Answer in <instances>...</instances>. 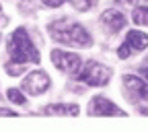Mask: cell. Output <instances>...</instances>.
Returning a JSON list of instances; mask_svg holds the SVG:
<instances>
[{"label": "cell", "mask_w": 148, "mask_h": 132, "mask_svg": "<svg viewBox=\"0 0 148 132\" xmlns=\"http://www.w3.org/2000/svg\"><path fill=\"white\" fill-rule=\"evenodd\" d=\"M47 31H49V35H51L53 41H60V44H66V46L88 48V46L92 44L90 33H88L80 23L70 21L68 17H62V19H58V21L49 23Z\"/></svg>", "instance_id": "6da1fadb"}, {"label": "cell", "mask_w": 148, "mask_h": 132, "mask_svg": "<svg viewBox=\"0 0 148 132\" xmlns=\"http://www.w3.org/2000/svg\"><path fill=\"white\" fill-rule=\"evenodd\" d=\"M6 50H8V58L14 62H23V64H29V62L37 64L39 62V52H37L31 35L27 33L25 27H18L12 31V35L8 37Z\"/></svg>", "instance_id": "7a4b0ae2"}, {"label": "cell", "mask_w": 148, "mask_h": 132, "mask_svg": "<svg viewBox=\"0 0 148 132\" xmlns=\"http://www.w3.org/2000/svg\"><path fill=\"white\" fill-rule=\"evenodd\" d=\"M111 74H113V70L109 66H105L101 62H95V60H88L78 68V72L74 77L88 87H105L111 81Z\"/></svg>", "instance_id": "3957f363"}, {"label": "cell", "mask_w": 148, "mask_h": 132, "mask_svg": "<svg viewBox=\"0 0 148 132\" xmlns=\"http://www.w3.org/2000/svg\"><path fill=\"white\" fill-rule=\"evenodd\" d=\"M49 58L53 62V66L66 72V74H76L78 68L82 66V60H80V56L78 54H74V52H66V50H51L49 54Z\"/></svg>", "instance_id": "277c9868"}, {"label": "cell", "mask_w": 148, "mask_h": 132, "mask_svg": "<svg viewBox=\"0 0 148 132\" xmlns=\"http://www.w3.org/2000/svg\"><path fill=\"white\" fill-rule=\"evenodd\" d=\"M49 85H51V79H49V74L45 70H33L23 79L21 89L27 93V95L37 97V95H43V93L49 89Z\"/></svg>", "instance_id": "5b68a950"}, {"label": "cell", "mask_w": 148, "mask_h": 132, "mask_svg": "<svg viewBox=\"0 0 148 132\" xmlns=\"http://www.w3.org/2000/svg\"><path fill=\"white\" fill-rule=\"evenodd\" d=\"M146 48H148V35H146L144 31L132 29V31H127L125 41L119 46L117 56H119L121 60H125V58H130V56L136 54V52H144Z\"/></svg>", "instance_id": "8992f818"}, {"label": "cell", "mask_w": 148, "mask_h": 132, "mask_svg": "<svg viewBox=\"0 0 148 132\" xmlns=\"http://www.w3.org/2000/svg\"><path fill=\"white\" fill-rule=\"evenodd\" d=\"M86 111H88V116H123L125 118V111L121 107H117L111 99L101 97V95H97V97L90 99Z\"/></svg>", "instance_id": "52a82bcc"}, {"label": "cell", "mask_w": 148, "mask_h": 132, "mask_svg": "<svg viewBox=\"0 0 148 132\" xmlns=\"http://www.w3.org/2000/svg\"><path fill=\"white\" fill-rule=\"evenodd\" d=\"M121 85H123L127 95H132V99L148 103V81H144L140 77H134V74H125L121 79Z\"/></svg>", "instance_id": "ba28073f"}, {"label": "cell", "mask_w": 148, "mask_h": 132, "mask_svg": "<svg viewBox=\"0 0 148 132\" xmlns=\"http://www.w3.org/2000/svg\"><path fill=\"white\" fill-rule=\"evenodd\" d=\"M101 23L109 33H119L125 27V17H123V12H119L115 8H107L101 15Z\"/></svg>", "instance_id": "9c48e42d"}, {"label": "cell", "mask_w": 148, "mask_h": 132, "mask_svg": "<svg viewBox=\"0 0 148 132\" xmlns=\"http://www.w3.org/2000/svg\"><path fill=\"white\" fill-rule=\"evenodd\" d=\"M41 111L47 116H78L80 107H78V103H49Z\"/></svg>", "instance_id": "30bf717a"}, {"label": "cell", "mask_w": 148, "mask_h": 132, "mask_svg": "<svg viewBox=\"0 0 148 132\" xmlns=\"http://www.w3.org/2000/svg\"><path fill=\"white\" fill-rule=\"evenodd\" d=\"M6 99L14 105H25L27 103V97H25V91L23 89H16V87H10L6 91Z\"/></svg>", "instance_id": "8fae6325"}, {"label": "cell", "mask_w": 148, "mask_h": 132, "mask_svg": "<svg viewBox=\"0 0 148 132\" xmlns=\"http://www.w3.org/2000/svg\"><path fill=\"white\" fill-rule=\"evenodd\" d=\"M4 70H6L8 77H21V74H25V70H27V64H23V62H14V60H8V62L4 64Z\"/></svg>", "instance_id": "7c38bea8"}, {"label": "cell", "mask_w": 148, "mask_h": 132, "mask_svg": "<svg viewBox=\"0 0 148 132\" xmlns=\"http://www.w3.org/2000/svg\"><path fill=\"white\" fill-rule=\"evenodd\" d=\"M132 19H134V23H136V25H144V27H148V6H138V8H134Z\"/></svg>", "instance_id": "4fadbf2b"}, {"label": "cell", "mask_w": 148, "mask_h": 132, "mask_svg": "<svg viewBox=\"0 0 148 132\" xmlns=\"http://www.w3.org/2000/svg\"><path fill=\"white\" fill-rule=\"evenodd\" d=\"M68 2H70L74 8H76V10H80V12H86L92 4H95L92 0H68Z\"/></svg>", "instance_id": "5bb4252c"}, {"label": "cell", "mask_w": 148, "mask_h": 132, "mask_svg": "<svg viewBox=\"0 0 148 132\" xmlns=\"http://www.w3.org/2000/svg\"><path fill=\"white\" fill-rule=\"evenodd\" d=\"M43 2V6H47V8H60L66 0H41Z\"/></svg>", "instance_id": "9a60e30c"}, {"label": "cell", "mask_w": 148, "mask_h": 132, "mask_svg": "<svg viewBox=\"0 0 148 132\" xmlns=\"http://www.w3.org/2000/svg\"><path fill=\"white\" fill-rule=\"evenodd\" d=\"M115 2H119V4L127 2V4H140V6H148V0H115Z\"/></svg>", "instance_id": "2e32d148"}, {"label": "cell", "mask_w": 148, "mask_h": 132, "mask_svg": "<svg viewBox=\"0 0 148 132\" xmlns=\"http://www.w3.org/2000/svg\"><path fill=\"white\" fill-rule=\"evenodd\" d=\"M0 116H10V118H16V111L10 109V107H0Z\"/></svg>", "instance_id": "e0dca14e"}, {"label": "cell", "mask_w": 148, "mask_h": 132, "mask_svg": "<svg viewBox=\"0 0 148 132\" xmlns=\"http://www.w3.org/2000/svg\"><path fill=\"white\" fill-rule=\"evenodd\" d=\"M142 74H144L146 81H148V64H146V66H142Z\"/></svg>", "instance_id": "ac0fdd59"}]
</instances>
